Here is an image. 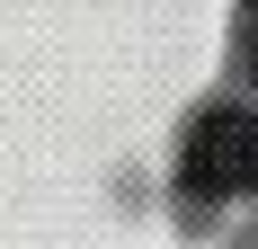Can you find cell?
Segmentation results:
<instances>
[{
    "label": "cell",
    "instance_id": "6da1fadb",
    "mask_svg": "<svg viewBox=\"0 0 258 249\" xmlns=\"http://www.w3.org/2000/svg\"><path fill=\"white\" fill-rule=\"evenodd\" d=\"M178 178L196 196H258V107H205L178 143Z\"/></svg>",
    "mask_w": 258,
    "mask_h": 249
},
{
    "label": "cell",
    "instance_id": "7a4b0ae2",
    "mask_svg": "<svg viewBox=\"0 0 258 249\" xmlns=\"http://www.w3.org/2000/svg\"><path fill=\"white\" fill-rule=\"evenodd\" d=\"M249 63H258V0H249Z\"/></svg>",
    "mask_w": 258,
    "mask_h": 249
}]
</instances>
